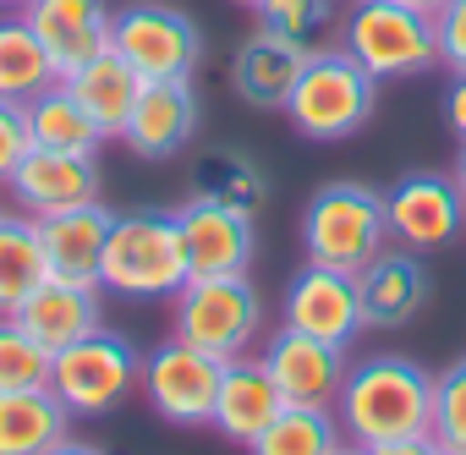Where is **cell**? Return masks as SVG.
Returning a JSON list of instances; mask_svg holds the SVG:
<instances>
[{"mask_svg": "<svg viewBox=\"0 0 466 455\" xmlns=\"http://www.w3.org/2000/svg\"><path fill=\"white\" fill-rule=\"evenodd\" d=\"M280 406H286V395H280V384L269 379V368H264L258 357H237V362H225V373H219V395H214L208 428H214L219 439H230V444L248 450V444L280 417Z\"/></svg>", "mask_w": 466, "mask_h": 455, "instance_id": "obj_17", "label": "cell"}, {"mask_svg": "<svg viewBox=\"0 0 466 455\" xmlns=\"http://www.w3.org/2000/svg\"><path fill=\"white\" fill-rule=\"evenodd\" d=\"M433 39H439V61L450 72H466V0L433 6Z\"/></svg>", "mask_w": 466, "mask_h": 455, "instance_id": "obj_32", "label": "cell"}, {"mask_svg": "<svg viewBox=\"0 0 466 455\" xmlns=\"http://www.w3.org/2000/svg\"><path fill=\"white\" fill-rule=\"evenodd\" d=\"M444 455H466V450H444Z\"/></svg>", "mask_w": 466, "mask_h": 455, "instance_id": "obj_41", "label": "cell"}, {"mask_svg": "<svg viewBox=\"0 0 466 455\" xmlns=\"http://www.w3.org/2000/svg\"><path fill=\"white\" fill-rule=\"evenodd\" d=\"M192 132H198L192 83H148L132 121H127V132H121V143L132 154H143V159H170V154H181L192 143Z\"/></svg>", "mask_w": 466, "mask_h": 455, "instance_id": "obj_20", "label": "cell"}, {"mask_svg": "<svg viewBox=\"0 0 466 455\" xmlns=\"http://www.w3.org/2000/svg\"><path fill=\"white\" fill-rule=\"evenodd\" d=\"M373 105H379V77L362 72L346 50H319V56H308V66L286 99V116L308 143H340L368 126Z\"/></svg>", "mask_w": 466, "mask_h": 455, "instance_id": "obj_4", "label": "cell"}, {"mask_svg": "<svg viewBox=\"0 0 466 455\" xmlns=\"http://www.w3.org/2000/svg\"><path fill=\"white\" fill-rule=\"evenodd\" d=\"M181 237H187V264L192 275H248L253 264V219L237 208H219L208 197H192L176 208Z\"/></svg>", "mask_w": 466, "mask_h": 455, "instance_id": "obj_15", "label": "cell"}, {"mask_svg": "<svg viewBox=\"0 0 466 455\" xmlns=\"http://www.w3.org/2000/svg\"><path fill=\"white\" fill-rule=\"evenodd\" d=\"M384 219H390V237L417 248V253H433L444 242L461 237L466 225V197L455 187V176H433V170H411L400 176L390 192H384Z\"/></svg>", "mask_w": 466, "mask_h": 455, "instance_id": "obj_10", "label": "cell"}, {"mask_svg": "<svg viewBox=\"0 0 466 455\" xmlns=\"http://www.w3.org/2000/svg\"><path fill=\"white\" fill-rule=\"evenodd\" d=\"M411 6H422V12H433V6H444V0H411Z\"/></svg>", "mask_w": 466, "mask_h": 455, "instance_id": "obj_39", "label": "cell"}, {"mask_svg": "<svg viewBox=\"0 0 466 455\" xmlns=\"http://www.w3.org/2000/svg\"><path fill=\"white\" fill-rule=\"evenodd\" d=\"M110 50H121L143 72V83H192L203 61V34L187 12L137 0L110 17Z\"/></svg>", "mask_w": 466, "mask_h": 455, "instance_id": "obj_8", "label": "cell"}, {"mask_svg": "<svg viewBox=\"0 0 466 455\" xmlns=\"http://www.w3.org/2000/svg\"><path fill=\"white\" fill-rule=\"evenodd\" d=\"M192 280L187 264V237L181 219L165 208H132L110 219V242H105V264H99V286L132 302H159L176 297Z\"/></svg>", "mask_w": 466, "mask_h": 455, "instance_id": "obj_2", "label": "cell"}, {"mask_svg": "<svg viewBox=\"0 0 466 455\" xmlns=\"http://www.w3.org/2000/svg\"><path fill=\"white\" fill-rule=\"evenodd\" d=\"M340 50L379 83L411 77L439 61L433 12L411 6V0H357L340 17Z\"/></svg>", "mask_w": 466, "mask_h": 455, "instance_id": "obj_5", "label": "cell"}, {"mask_svg": "<svg viewBox=\"0 0 466 455\" xmlns=\"http://www.w3.org/2000/svg\"><path fill=\"white\" fill-rule=\"evenodd\" d=\"M110 219H116V214H110L99 197L39 219L45 264H50V275H56V280L99 286V264H105V242H110Z\"/></svg>", "mask_w": 466, "mask_h": 455, "instance_id": "obj_16", "label": "cell"}, {"mask_svg": "<svg viewBox=\"0 0 466 455\" xmlns=\"http://www.w3.org/2000/svg\"><path fill=\"white\" fill-rule=\"evenodd\" d=\"M219 373H225L219 357H208V351H198V346H187V340H165L159 351L143 357V379H137V384H143L148 406H154L165 422H176V428H203V422L214 417Z\"/></svg>", "mask_w": 466, "mask_h": 455, "instance_id": "obj_9", "label": "cell"}, {"mask_svg": "<svg viewBox=\"0 0 466 455\" xmlns=\"http://www.w3.org/2000/svg\"><path fill=\"white\" fill-rule=\"evenodd\" d=\"M335 422L351 444H384V439H411L428 433L433 422V373H422L406 357H368L346 368Z\"/></svg>", "mask_w": 466, "mask_h": 455, "instance_id": "obj_1", "label": "cell"}, {"mask_svg": "<svg viewBox=\"0 0 466 455\" xmlns=\"http://www.w3.org/2000/svg\"><path fill=\"white\" fill-rule=\"evenodd\" d=\"M12 324L23 329V335H34L50 357L56 351H66L72 340H83V335H94L99 324H105V308H99V286H72V280H45L17 313H12Z\"/></svg>", "mask_w": 466, "mask_h": 455, "instance_id": "obj_19", "label": "cell"}, {"mask_svg": "<svg viewBox=\"0 0 466 455\" xmlns=\"http://www.w3.org/2000/svg\"><path fill=\"white\" fill-rule=\"evenodd\" d=\"M439 450H466V362L444 368L433 379V422H428Z\"/></svg>", "mask_w": 466, "mask_h": 455, "instance_id": "obj_31", "label": "cell"}, {"mask_svg": "<svg viewBox=\"0 0 466 455\" xmlns=\"http://www.w3.org/2000/svg\"><path fill=\"white\" fill-rule=\"evenodd\" d=\"M45 455H105L99 444H83V439H61L56 450H45Z\"/></svg>", "mask_w": 466, "mask_h": 455, "instance_id": "obj_36", "label": "cell"}, {"mask_svg": "<svg viewBox=\"0 0 466 455\" xmlns=\"http://www.w3.org/2000/svg\"><path fill=\"white\" fill-rule=\"evenodd\" d=\"M302 66H308V56L297 45H286V39H275V34L258 28L237 50V61H230V88H237L248 105H258V110H286Z\"/></svg>", "mask_w": 466, "mask_h": 455, "instance_id": "obj_22", "label": "cell"}, {"mask_svg": "<svg viewBox=\"0 0 466 455\" xmlns=\"http://www.w3.org/2000/svg\"><path fill=\"white\" fill-rule=\"evenodd\" d=\"M242 6H258V0H242Z\"/></svg>", "mask_w": 466, "mask_h": 455, "instance_id": "obj_42", "label": "cell"}, {"mask_svg": "<svg viewBox=\"0 0 466 455\" xmlns=\"http://www.w3.org/2000/svg\"><path fill=\"white\" fill-rule=\"evenodd\" d=\"M23 17L39 34L56 77H72L99 50H110V17L116 12L105 6V0H28Z\"/></svg>", "mask_w": 466, "mask_h": 455, "instance_id": "obj_13", "label": "cell"}, {"mask_svg": "<svg viewBox=\"0 0 466 455\" xmlns=\"http://www.w3.org/2000/svg\"><path fill=\"white\" fill-rule=\"evenodd\" d=\"M50 83H61V77H56L39 34L28 28V17H0V99L28 105Z\"/></svg>", "mask_w": 466, "mask_h": 455, "instance_id": "obj_26", "label": "cell"}, {"mask_svg": "<svg viewBox=\"0 0 466 455\" xmlns=\"http://www.w3.org/2000/svg\"><path fill=\"white\" fill-rule=\"evenodd\" d=\"M170 302H176V313H170L176 340H187L219 362L248 357V346L264 329V308H258V291L248 286V275H192Z\"/></svg>", "mask_w": 466, "mask_h": 455, "instance_id": "obj_6", "label": "cell"}, {"mask_svg": "<svg viewBox=\"0 0 466 455\" xmlns=\"http://www.w3.org/2000/svg\"><path fill=\"white\" fill-rule=\"evenodd\" d=\"M23 110H28V137H34V148H56V154H99V143H105V126L88 116V105H83L66 83H50V88L34 94Z\"/></svg>", "mask_w": 466, "mask_h": 455, "instance_id": "obj_24", "label": "cell"}, {"mask_svg": "<svg viewBox=\"0 0 466 455\" xmlns=\"http://www.w3.org/2000/svg\"><path fill=\"white\" fill-rule=\"evenodd\" d=\"M6 192L17 197L23 214L45 219V214H61V208H77V203H94L99 197V165L94 154H56V148H28L6 181Z\"/></svg>", "mask_w": 466, "mask_h": 455, "instance_id": "obj_14", "label": "cell"}, {"mask_svg": "<svg viewBox=\"0 0 466 455\" xmlns=\"http://www.w3.org/2000/svg\"><path fill=\"white\" fill-rule=\"evenodd\" d=\"M45 280H50V264L39 242V219L0 214V318H12Z\"/></svg>", "mask_w": 466, "mask_h": 455, "instance_id": "obj_25", "label": "cell"}, {"mask_svg": "<svg viewBox=\"0 0 466 455\" xmlns=\"http://www.w3.org/2000/svg\"><path fill=\"white\" fill-rule=\"evenodd\" d=\"M269 368V379L280 384L286 406H329L340 400V384H346V346H329L319 335H302L291 324H280L258 357Z\"/></svg>", "mask_w": 466, "mask_h": 455, "instance_id": "obj_11", "label": "cell"}, {"mask_svg": "<svg viewBox=\"0 0 466 455\" xmlns=\"http://www.w3.org/2000/svg\"><path fill=\"white\" fill-rule=\"evenodd\" d=\"M72 411L56 400L50 384L0 395V455H45L66 439Z\"/></svg>", "mask_w": 466, "mask_h": 455, "instance_id": "obj_23", "label": "cell"}, {"mask_svg": "<svg viewBox=\"0 0 466 455\" xmlns=\"http://www.w3.org/2000/svg\"><path fill=\"white\" fill-rule=\"evenodd\" d=\"M455 187H461V197H466V143H461V154H455Z\"/></svg>", "mask_w": 466, "mask_h": 455, "instance_id": "obj_37", "label": "cell"}, {"mask_svg": "<svg viewBox=\"0 0 466 455\" xmlns=\"http://www.w3.org/2000/svg\"><path fill=\"white\" fill-rule=\"evenodd\" d=\"M335 455H362V444H340V450H335Z\"/></svg>", "mask_w": 466, "mask_h": 455, "instance_id": "obj_40", "label": "cell"}, {"mask_svg": "<svg viewBox=\"0 0 466 455\" xmlns=\"http://www.w3.org/2000/svg\"><path fill=\"white\" fill-rule=\"evenodd\" d=\"M390 242V219H384V192L362 181H329L308 197L302 208V248L308 264L329 269H368Z\"/></svg>", "mask_w": 466, "mask_h": 455, "instance_id": "obj_3", "label": "cell"}, {"mask_svg": "<svg viewBox=\"0 0 466 455\" xmlns=\"http://www.w3.org/2000/svg\"><path fill=\"white\" fill-rule=\"evenodd\" d=\"M192 197H208V203H219V208H237V214H258L264 203H269V181H264V170L253 165V159H242V154H203L198 165H192Z\"/></svg>", "mask_w": 466, "mask_h": 455, "instance_id": "obj_27", "label": "cell"}, {"mask_svg": "<svg viewBox=\"0 0 466 455\" xmlns=\"http://www.w3.org/2000/svg\"><path fill=\"white\" fill-rule=\"evenodd\" d=\"M362 455H444L433 444V433H411V439H384V444H368Z\"/></svg>", "mask_w": 466, "mask_h": 455, "instance_id": "obj_35", "label": "cell"}, {"mask_svg": "<svg viewBox=\"0 0 466 455\" xmlns=\"http://www.w3.org/2000/svg\"><path fill=\"white\" fill-rule=\"evenodd\" d=\"M258 28L297 45L302 56H319L329 50V34H335V0H258Z\"/></svg>", "mask_w": 466, "mask_h": 455, "instance_id": "obj_29", "label": "cell"}, {"mask_svg": "<svg viewBox=\"0 0 466 455\" xmlns=\"http://www.w3.org/2000/svg\"><path fill=\"white\" fill-rule=\"evenodd\" d=\"M286 324L302 335H319L329 346H351L368 324H362V297H357V275L329 269V264H308L291 291H286Z\"/></svg>", "mask_w": 466, "mask_h": 455, "instance_id": "obj_12", "label": "cell"}, {"mask_svg": "<svg viewBox=\"0 0 466 455\" xmlns=\"http://www.w3.org/2000/svg\"><path fill=\"white\" fill-rule=\"evenodd\" d=\"M340 422L329 406H280V417L248 444V455H335Z\"/></svg>", "mask_w": 466, "mask_h": 455, "instance_id": "obj_28", "label": "cell"}, {"mask_svg": "<svg viewBox=\"0 0 466 455\" xmlns=\"http://www.w3.org/2000/svg\"><path fill=\"white\" fill-rule=\"evenodd\" d=\"M357 297H362V324L368 329L411 324L428 302V269H422L417 248H384L368 269H357Z\"/></svg>", "mask_w": 466, "mask_h": 455, "instance_id": "obj_18", "label": "cell"}, {"mask_svg": "<svg viewBox=\"0 0 466 455\" xmlns=\"http://www.w3.org/2000/svg\"><path fill=\"white\" fill-rule=\"evenodd\" d=\"M83 105H88V116L105 126V137H121L127 132V121H132V110H137V99H143V72L121 56V50H99L88 66H77L72 77H61Z\"/></svg>", "mask_w": 466, "mask_h": 455, "instance_id": "obj_21", "label": "cell"}, {"mask_svg": "<svg viewBox=\"0 0 466 455\" xmlns=\"http://www.w3.org/2000/svg\"><path fill=\"white\" fill-rule=\"evenodd\" d=\"M137 379H143L137 346H132L127 335L105 329V324L50 357V389H56V400H61L72 417L116 411V406L137 389Z\"/></svg>", "mask_w": 466, "mask_h": 455, "instance_id": "obj_7", "label": "cell"}, {"mask_svg": "<svg viewBox=\"0 0 466 455\" xmlns=\"http://www.w3.org/2000/svg\"><path fill=\"white\" fill-rule=\"evenodd\" d=\"M34 148V137H28V110L23 105H12V99H0V187L12 181V170H17V159Z\"/></svg>", "mask_w": 466, "mask_h": 455, "instance_id": "obj_33", "label": "cell"}, {"mask_svg": "<svg viewBox=\"0 0 466 455\" xmlns=\"http://www.w3.org/2000/svg\"><path fill=\"white\" fill-rule=\"evenodd\" d=\"M50 384V351L23 335L12 318H0V395H12V389H39Z\"/></svg>", "mask_w": 466, "mask_h": 455, "instance_id": "obj_30", "label": "cell"}, {"mask_svg": "<svg viewBox=\"0 0 466 455\" xmlns=\"http://www.w3.org/2000/svg\"><path fill=\"white\" fill-rule=\"evenodd\" d=\"M28 6V0H0V12H23Z\"/></svg>", "mask_w": 466, "mask_h": 455, "instance_id": "obj_38", "label": "cell"}, {"mask_svg": "<svg viewBox=\"0 0 466 455\" xmlns=\"http://www.w3.org/2000/svg\"><path fill=\"white\" fill-rule=\"evenodd\" d=\"M444 121H450V132L466 143V72H450V88H444Z\"/></svg>", "mask_w": 466, "mask_h": 455, "instance_id": "obj_34", "label": "cell"}]
</instances>
